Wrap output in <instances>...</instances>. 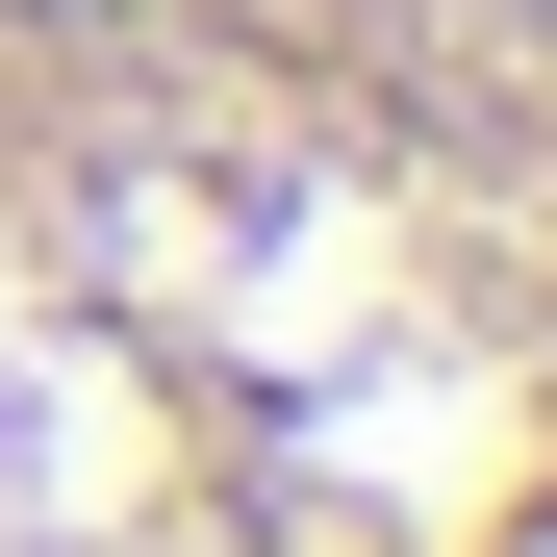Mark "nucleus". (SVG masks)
I'll return each mask as SVG.
<instances>
[{"label": "nucleus", "instance_id": "nucleus-1", "mask_svg": "<svg viewBox=\"0 0 557 557\" xmlns=\"http://www.w3.org/2000/svg\"><path fill=\"white\" fill-rule=\"evenodd\" d=\"M0 557H557V0H0Z\"/></svg>", "mask_w": 557, "mask_h": 557}]
</instances>
